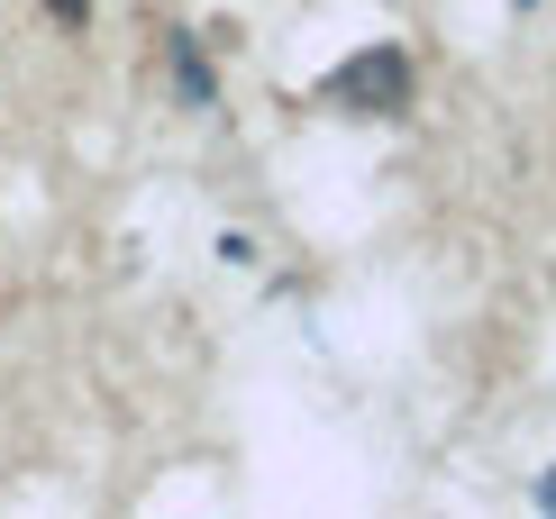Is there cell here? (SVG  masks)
I'll return each mask as SVG.
<instances>
[{
    "label": "cell",
    "mask_w": 556,
    "mask_h": 519,
    "mask_svg": "<svg viewBox=\"0 0 556 519\" xmlns=\"http://www.w3.org/2000/svg\"><path fill=\"white\" fill-rule=\"evenodd\" d=\"M174 74H182V101H201V110H211V64H201L192 46H174Z\"/></svg>",
    "instance_id": "2"
},
{
    "label": "cell",
    "mask_w": 556,
    "mask_h": 519,
    "mask_svg": "<svg viewBox=\"0 0 556 519\" xmlns=\"http://www.w3.org/2000/svg\"><path fill=\"white\" fill-rule=\"evenodd\" d=\"M410 91H420V64H410V46H356V55L329 74V101L338 110H356V119H402L410 110Z\"/></svg>",
    "instance_id": "1"
},
{
    "label": "cell",
    "mask_w": 556,
    "mask_h": 519,
    "mask_svg": "<svg viewBox=\"0 0 556 519\" xmlns=\"http://www.w3.org/2000/svg\"><path fill=\"white\" fill-rule=\"evenodd\" d=\"M46 10H55L64 28H83V18H91V0H46Z\"/></svg>",
    "instance_id": "3"
}]
</instances>
